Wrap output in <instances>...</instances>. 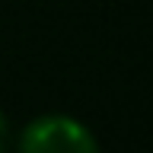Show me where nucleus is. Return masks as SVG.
<instances>
[{"label": "nucleus", "mask_w": 153, "mask_h": 153, "mask_svg": "<svg viewBox=\"0 0 153 153\" xmlns=\"http://www.w3.org/2000/svg\"><path fill=\"white\" fill-rule=\"evenodd\" d=\"M3 147H7V118L0 115V153H3Z\"/></svg>", "instance_id": "obj_2"}, {"label": "nucleus", "mask_w": 153, "mask_h": 153, "mask_svg": "<svg viewBox=\"0 0 153 153\" xmlns=\"http://www.w3.org/2000/svg\"><path fill=\"white\" fill-rule=\"evenodd\" d=\"M16 153H102L96 134L70 115H42L19 134Z\"/></svg>", "instance_id": "obj_1"}]
</instances>
